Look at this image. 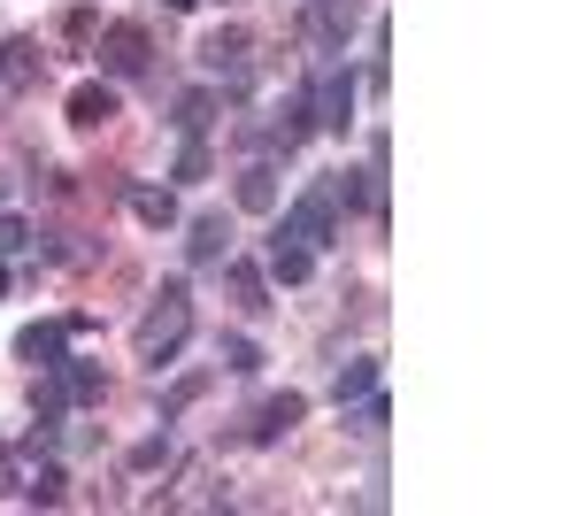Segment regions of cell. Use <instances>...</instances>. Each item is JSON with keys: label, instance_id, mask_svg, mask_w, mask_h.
<instances>
[{"label": "cell", "instance_id": "cell-7", "mask_svg": "<svg viewBox=\"0 0 577 516\" xmlns=\"http://www.w3.org/2000/svg\"><path fill=\"white\" fill-rule=\"evenodd\" d=\"M62 340H70V324H31V332L16 340V354H23L31 370H62Z\"/></svg>", "mask_w": 577, "mask_h": 516}, {"label": "cell", "instance_id": "cell-19", "mask_svg": "<svg viewBox=\"0 0 577 516\" xmlns=\"http://www.w3.org/2000/svg\"><path fill=\"white\" fill-rule=\"evenodd\" d=\"M31 247H39V231L23 216H0V255H31Z\"/></svg>", "mask_w": 577, "mask_h": 516}, {"label": "cell", "instance_id": "cell-4", "mask_svg": "<svg viewBox=\"0 0 577 516\" xmlns=\"http://www.w3.org/2000/svg\"><path fill=\"white\" fill-rule=\"evenodd\" d=\"M247 54H255V39H247L239 23H224V31H208V39H200V62H208V70H224V78H239V70H247Z\"/></svg>", "mask_w": 577, "mask_h": 516}, {"label": "cell", "instance_id": "cell-21", "mask_svg": "<svg viewBox=\"0 0 577 516\" xmlns=\"http://www.w3.org/2000/svg\"><path fill=\"white\" fill-rule=\"evenodd\" d=\"M200 393H208V378H185V385H169V401H162V424H169V416H185Z\"/></svg>", "mask_w": 577, "mask_h": 516}, {"label": "cell", "instance_id": "cell-9", "mask_svg": "<svg viewBox=\"0 0 577 516\" xmlns=\"http://www.w3.org/2000/svg\"><path fill=\"white\" fill-rule=\"evenodd\" d=\"M300 416H308V401H300V393H278V401H262V416H255V440H286Z\"/></svg>", "mask_w": 577, "mask_h": 516}, {"label": "cell", "instance_id": "cell-23", "mask_svg": "<svg viewBox=\"0 0 577 516\" xmlns=\"http://www.w3.org/2000/svg\"><path fill=\"white\" fill-rule=\"evenodd\" d=\"M208 109H216L208 93H185V101H177V132H200V124H208Z\"/></svg>", "mask_w": 577, "mask_h": 516}, {"label": "cell", "instance_id": "cell-27", "mask_svg": "<svg viewBox=\"0 0 577 516\" xmlns=\"http://www.w3.org/2000/svg\"><path fill=\"white\" fill-rule=\"evenodd\" d=\"M177 177H208V147H200V140H193V147L177 155Z\"/></svg>", "mask_w": 577, "mask_h": 516}, {"label": "cell", "instance_id": "cell-18", "mask_svg": "<svg viewBox=\"0 0 577 516\" xmlns=\"http://www.w3.org/2000/svg\"><path fill=\"white\" fill-rule=\"evenodd\" d=\"M347 424H354V432H362V440H378V432H385V401H378V393H362V401H354V416H347Z\"/></svg>", "mask_w": 577, "mask_h": 516}, {"label": "cell", "instance_id": "cell-17", "mask_svg": "<svg viewBox=\"0 0 577 516\" xmlns=\"http://www.w3.org/2000/svg\"><path fill=\"white\" fill-rule=\"evenodd\" d=\"M62 370H70V401H101V393H109L93 362H62Z\"/></svg>", "mask_w": 577, "mask_h": 516}, {"label": "cell", "instance_id": "cell-5", "mask_svg": "<svg viewBox=\"0 0 577 516\" xmlns=\"http://www.w3.org/2000/svg\"><path fill=\"white\" fill-rule=\"evenodd\" d=\"M39 70H47L39 39H8V47H0V85H8V93H31V85H39Z\"/></svg>", "mask_w": 577, "mask_h": 516}, {"label": "cell", "instance_id": "cell-6", "mask_svg": "<svg viewBox=\"0 0 577 516\" xmlns=\"http://www.w3.org/2000/svg\"><path fill=\"white\" fill-rule=\"evenodd\" d=\"M308 116H316V124H331V132H347V116H354V78H347V70H331V78L316 85Z\"/></svg>", "mask_w": 577, "mask_h": 516}, {"label": "cell", "instance_id": "cell-8", "mask_svg": "<svg viewBox=\"0 0 577 516\" xmlns=\"http://www.w3.org/2000/svg\"><path fill=\"white\" fill-rule=\"evenodd\" d=\"M109 116H116V85H78V93H70V124H78V132H101Z\"/></svg>", "mask_w": 577, "mask_h": 516}, {"label": "cell", "instance_id": "cell-26", "mask_svg": "<svg viewBox=\"0 0 577 516\" xmlns=\"http://www.w3.org/2000/svg\"><path fill=\"white\" fill-rule=\"evenodd\" d=\"M162 463H169V440H140L132 447V471H162Z\"/></svg>", "mask_w": 577, "mask_h": 516}, {"label": "cell", "instance_id": "cell-10", "mask_svg": "<svg viewBox=\"0 0 577 516\" xmlns=\"http://www.w3.org/2000/svg\"><path fill=\"white\" fill-rule=\"evenodd\" d=\"M239 208H247V216H270V208H278V171H262V163L239 171Z\"/></svg>", "mask_w": 577, "mask_h": 516}, {"label": "cell", "instance_id": "cell-30", "mask_svg": "<svg viewBox=\"0 0 577 516\" xmlns=\"http://www.w3.org/2000/svg\"><path fill=\"white\" fill-rule=\"evenodd\" d=\"M0 293H8V262H0Z\"/></svg>", "mask_w": 577, "mask_h": 516}, {"label": "cell", "instance_id": "cell-12", "mask_svg": "<svg viewBox=\"0 0 577 516\" xmlns=\"http://www.w3.org/2000/svg\"><path fill=\"white\" fill-rule=\"evenodd\" d=\"M270 270H278V278H286V286H300V278H308V270H316V255H308V247H300V239H292V231H278V239H270Z\"/></svg>", "mask_w": 577, "mask_h": 516}, {"label": "cell", "instance_id": "cell-28", "mask_svg": "<svg viewBox=\"0 0 577 516\" xmlns=\"http://www.w3.org/2000/svg\"><path fill=\"white\" fill-rule=\"evenodd\" d=\"M23 486V463H16V447H0V494H16Z\"/></svg>", "mask_w": 577, "mask_h": 516}, {"label": "cell", "instance_id": "cell-22", "mask_svg": "<svg viewBox=\"0 0 577 516\" xmlns=\"http://www.w3.org/2000/svg\"><path fill=\"white\" fill-rule=\"evenodd\" d=\"M224 370H239V378L262 370V347H255V340H224Z\"/></svg>", "mask_w": 577, "mask_h": 516}, {"label": "cell", "instance_id": "cell-14", "mask_svg": "<svg viewBox=\"0 0 577 516\" xmlns=\"http://www.w3.org/2000/svg\"><path fill=\"white\" fill-rule=\"evenodd\" d=\"M224 278H231V301H239V309H270V286H262V270H255V262H231Z\"/></svg>", "mask_w": 577, "mask_h": 516}, {"label": "cell", "instance_id": "cell-11", "mask_svg": "<svg viewBox=\"0 0 577 516\" xmlns=\"http://www.w3.org/2000/svg\"><path fill=\"white\" fill-rule=\"evenodd\" d=\"M23 502H39V509H54L62 494H70V478H62V463H39V471H23V486H16Z\"/></svg>", "mask_w": 577, "mask_h": 516}, {"label": "cell", "instance_id": "cell-15", "mask_svg": "<svg viewBox=\"0 0 577 516\" xmlns=\"http://www.w3.org/2000/svg\"><path fill=\"white\" fill-rule=\"evenodd\" d=\"M370 385H378V362H370V354H354V362H339V385H331V393H339V409H347V401H362Z\"/></svg>", "mask_w": 577, "mask_h": 516}, {"label": "cell", "instance_id": "cell-16", "mask_svg": "<svg viewBox=\"0 0 577 516\" xmlns=\"http://www.w3.org/2000/svg\"><path fill=\"white\" fill-rule=\"evenodd\" d=\"M224 239H231V231H224V216H200L185 247H193V262H224Z\"/></svg>", "mask_w": 577, "mask_h": 516}, {"label": "cell", "instance_id": "cell-2", "mask_svg": "<svg viewBox=\"0 0 577 516\" xmlns=\"http://www.w3.org/2000/svg\"><path fill=\"white\" fill-rule=\"evenodd\" d=\"M286 231L300 239V247H323V239H339V200H331V185L316 177L300 200L286 208Z\"/></svg>", "mask_w": 577, "mask_h": 516}, {"label": "cell", "instance_id": "cell-29", "mask_svg": "<svg viewBox=\"0 0 577 516\" xmlns=\"http://www.w3.org/2000/svg\"><path fill=\"white\" fill-rule=\"evenodd\" d=\"M169 8H200V0H169Z\"/></svg>", "mask_w": 577, "mask_h": 516}, {"label": "cell", "instance_id": "cell-25", "mask_svg": "<svg viewBox=\"0 0 577 516\" xmlns=\"http://www.w3.org/2000/svg\"><path fill=\"white\" fill-rule=\"evenodd\" d=\"M31 409H39V432H54V416H62V385H39Z\"/></svg>", "mask_w": 577, "mask_h": 516}, {"label": "cell", "instance_id": "cell-20", "mask_svg": "<svg viewBox=\"0 0 577 516\" xmlns=\"http://www.w3.org/2000/svg\"><path fill=\"white\" fill-rule=\"evenodd\" d=\"M93 31H101L93 8H70V16H62V39H70V47H93Z\"/></svg>", "mask_w": 577, "mask_h": 516}, {"label": "cell", "instance_id": "cell-13", "mask_svg": "<svg viewBox=\"0 0 577 516\" xmlns=\"http://www.w3.org/2000/svg\"><path fill=\"white\" fill-rule=\"evenodd\" d=\"M132 216L154 224V231H169V224H177V200H169L162 185H140V193H132Z\"/></svg>", "mask_w": 577, "mask_h": 516}, {"label": "cell", "instance_id": "cell-24", "mask_svg": "<svg viewBox=\"0 0 577 516\" xmlns=\"http://www.w3.org/2000/svg\"><path fill=\"white\" fill-rule=\"evenodd\" d=\"M316 31H323V39H347V31H354V16H347L339 0H323V8H316Z\"/></svg>", "mask_w": 577, "mask_h": 516}, {"label": "cell", "instance_id": "cell-3", "mask_svg": "<svg viewBox=\"0 0 577 516\" xmlns=\"http://www.w3.org/2000/svg\"><path fill=\"white\" fill-rule=\"evenodd\" d=\"M93 54H101L109 78H140V70H146V31H140V23H109Z\"/></svg>", "mask_w": 577, "mask_h": 516}, {"label": "cell", "instance_id": "cell-1", "mask_svg": "<svg viewBox=\"0 0 577 516\" xmlns=\"http://www.w3.org/2000/svg\"><path fill=\"white\" fill-rule=\"evenodd\" d=\"M185 332H193V293H185V286H162V293H154V309L140 317V332H132V347H140V362L162 370V362L185 347Z\"/></svg>", "mask_w": 577, "mask_h": 516}]
</instances>
